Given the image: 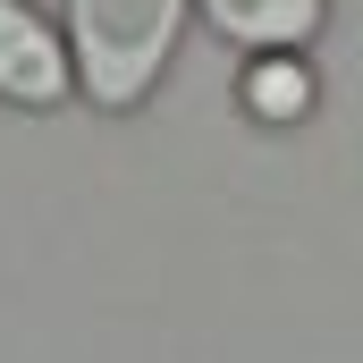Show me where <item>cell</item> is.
Instances as JSON below:
<instances>
[{"label":"cell","instance_id":"1","mask_svg":"<svg viewBox=\"0 0 363 363\" xmlns=\"http://www.w3.org/2000/svg\"><path fill=\"white\" fill-rule=\"evenodd\" d=\"M186 0H68V60L101 110H135L178 51Z\"/></svg>","mask_w":363,"mask_h":363},{"label":"cell","instance_id":"4","mask_svg":"<svg viewBox=\"0 0 363 363\" xmlns=\"http://www.w3.org/2000/svg\"><path fill=\"white\" fill-rule=\"evenodd\" d=\"M245 110L262 118V127H296L304 110H313V68L304 60H287V51H262L254 68H245Z\"/></svg>","mask_w":363,"mask_h":363},{"label":"cell","instance_id":"3","mask_svg":"<svg viewBox=\"0 0 363 363\" xmlns=\"http://www.w3.org/2000/svg\"><path fill=\"white\" fill-rule=\"evenodd\" d=\"M203 17L237 51H304L330 17V0H203Z\"/></svg>","mask_w":363,"mask_h":363},{"label":"cell","instance_id":"2","mask_svg":"<svg viewBox=\"0 0 363 363\" xmlns=\"http://www.w3.org/2000/svg\"><path fill=\"white\" fill-rule=\"evenodd\" d=\"M68 85H77V60L51 34V17H34L26 0H0V101L51 110V101H68Z\"/></svg>","mask_w":363,"mask_h":363}]
</instances>
